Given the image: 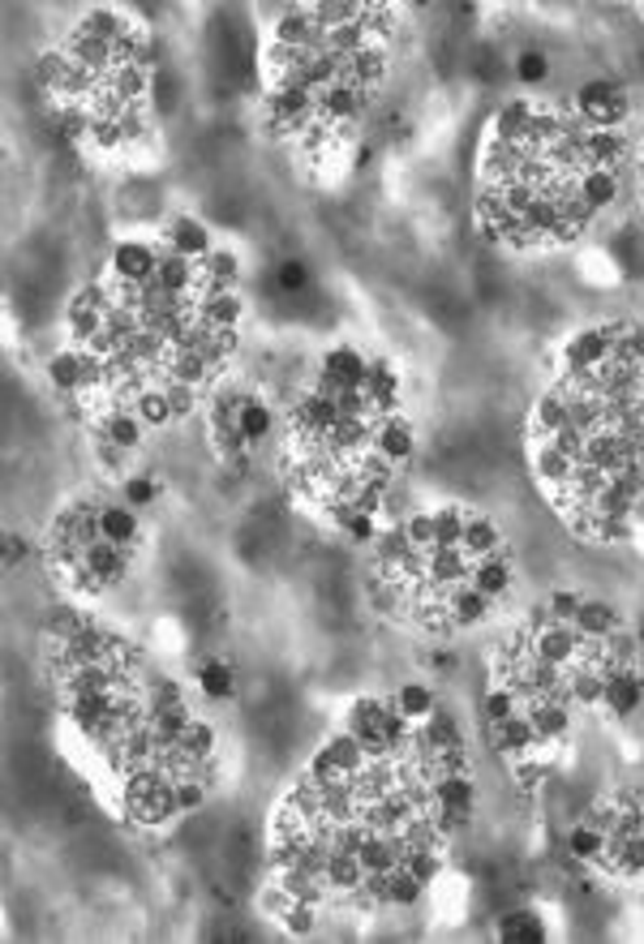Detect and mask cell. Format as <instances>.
<instances>
[{"instance_id":"cell-1","label":"cell","mask_w":644,"mask_h":944,"mask_svg":"<svg viewBox=\"0 0 644 944\" xmlns=\"http://www.w3.org/2000/svg\"><path fill=\"white\" fill-rule=\"evenodd\" d=\"M567 103H572L576 116H580L585 125H594V129H628L632 116H636L628 87H619L614 78H589Z\"/></svg>"},{"instance_id":"cell-2","label":"cell","mask_w":644,"mask_h":944,"mask_svg":"<svg viewBox=\"0 0 644 944\" xmlns=\"http://www.w3.org/2000/svg\"><path fill=\"white\" fill-rule=\"evenodd\" d=\"M159 262H163V249L159 246H147V241H116V246H112V258H108L112 284H125V288L150 284L155 271H159Z\"/></svg>"},{"instance_id":"cell-3","label":"cell","mask_w":644,"mask_h":944,"mask_svg":"<svg viewBox=\"0 0 644 944\" xmlns=\"http://www.w3.org/2000/svg\"><path fill=\"white\" fill-rule=\"evenodd\" d=\"M95 528H100V542H108V546L134 549L138 546V537H143V515H138V507H129L125 498H121V502H100Z\"/></svg>"},{"instance_id":"cell-4","label":"cell","mask_w":644,"mask_h":944,"mask_svg":"<svg viewBox=\"0 0 644 944\" xmlns=\"http://www.w3.org/2000/svg\"><path fill=\"white\" fill-rule=\"evenodd\" d=\"M163 249L185 258V262H202L211 253V228L202 224L199 215H172L168 228H163Z\"/></svg>"},{"instance_id":"cell-5","label":"cell","mask_w":644,"mask_h":944,"mask_svg":"<svg viewBox=\"0 0 644 944\" xmlns=\"http://www.w3.org/2000/svg\"><path fill=\"white\" fill-rule=\"evenodd\" d=\"M644 704V674L641 666H623V670H614L610 674V683H606V713L610 717H619V721H628V717H636Z\"/></svg>"},{"instance_id":"cell-6","label":"cell","mask_w":644,"mask_h":944,"mask_svg":"<svg viewBox=\"0 0 644 944\" xmlns=\"http://www.w3.org/2000/svg\"><path fill=\"white\" fill-rule=\"evenodd\" d=\"M237 280H241V258L233 249H211L199 262V297L237 293Z\"/></svg>"},{"instance_id":"cell-7","label":"cell","mask_w":644,"mask_h":944,"mask_svg":"<svg viewBox=\"0 0 644 944\" xmlns=\"http://www.w3.org/2000/svg\"><path fill=\"white\" fill-rule=\"evenodd\" d=\"M74 31H82V35H91V39H103V44H121V39H129L134 31H138V22L134 18H125L121 9H87L82 18H78V26Z\"/></svg>"},{"instance_id":"cell-8","label":"cell","mask_w":644,"mask_h":944,"mask_svg":"<svg viewBox=\"0 0 644 944\" xmlns=\"http://www.w3.org/2000/svg\"><path fill=\"white\" fill-rule=\"evenodd\" d=\"M194 314H199L202 327H211V331H241V318H246V300H241V293L199 297Z\"/></svg>"},{"instance_id":"cell-9","label":"cell","mask_w":644,"mask_h":944,"mask_svg":"<svg viewBox=\"0 0 644 944\" xmlns=\"http://www.w3.org/2000/svg\"><path fill=\"white\" fill-rule=\"evenodd\" d=\"M129 412H134L147 430H168V425L177 421V408L168 403V396H163V387H159V383H147L143 391H134Z\"/></svg>"},{"instance_id":"cell-10","label":"cell","mask_w":644,"mask_h":944,"mask_svg":"<svg viewBox=\"0 0 644 944\" xmlns=\"http://www.w3.org/2000/svg\"><path fill=\"white\" fill-rule=\"evenodd\" d=\"M237 430L249 439V447L267 443V439L275 434V408L262 396H246L241 399V408H237Z\"/></svg>"},{"instance_id":"cell-11","label":"cell","mask_w":644,"mask_h":944,"mask_svg":"<svg viewBox=\"0 0 644 944\" xmlns=\"http://www.w3.org/2000/svg\"><path fill=\"white\" fill-rule=\"evenodd\" d=\"M48 383L60 396H82V349H60L48 356Z\"/></svg>"},{"instance_id":"cell-12","label":"cell","mask_w":644,"mask_h":944,"mask_svg":"<svg viewBox=\"0 0 644 944\" xmlns=\"http://www.w3.org/2000/svg\"><path fill=\"white\" fill-rule=\"evenodd\" d=\"M392 700H396L399 713H404V717H413V721H426V717L439 708V692H434L430 683H421V679L399 683L396 692H392Z\"/></svg>"},{"instance_id":"cell-13","label":"cell","mask_w":644,"mask_h":944,"mask_svg":"<svg viewBox=\"0 0 644 944\" xmlns=\"http://www.w3.org/2000/svg\"><path fill=\"white\" fill-rule=\"evenodd\" d=\"M194 683H199L202 696L215 700V704H224V700L237 696V674H233V666H228V661H202L199 674H194Z\"/></svg>"},{"instance_id":"cell-14","label":"cell","mask_w":644,"mask_h":944,"mask_svg":"<svg viewBox=\"0 0 644 944\" xmlns=\"http://www.w3.org/2000/svg\"><path fill=\"white\" fill-rule=\"evenodd\" d=\"M601 845H606V838H601V829H597L589 816H580V820L567 829V854H572L576 863H589V867H597V858H601Z\"/></svg>"},{"instance_id":"cell-15","label":"cell","mask_w":644,"mask_h":944,"mask_svg":"<svg viewBox=\"0 0 644 944\" xmlns=\"http://www.w3.org/2000/svg\"><path fill=\"white\" fill-rule=\"evenodd\" d=\"M498 941L538 944V941H545V923L533 910H511V914H502V923H498Z\"/></svg>"},{"instance_id":"cell-16","label":"cell","mask_w":644,"mask_h":944,"mask_svg":"<svg viewBox=\"0 0 644 944\" xmlns=\"http://www.w3.org/2000/svg\"><path fill=\"white\" fill-rule=\"evenodd\" d=\"M511 78L524 87V91H538L550 78V56L542 48H524L516 60H511Z\"/></svg>"},{"instance_id":"cell-17","label":"cell","mask_w":644,"mask_h":944,"mask_svg":"<svg viewBox=\"0 0 644 944\" xmlns=\"http://www.w3.org/2000/svg\"><path fill=\"white\" fill-rule=\"evenodd\" d=\"M318 923H323V906H314V901H293V906L275 919V928H284L289 936H314Z\"/></svg>"},{"instance_id":"cell-18","label":"cell","mask_w":644,"mask_h":944,"mask_svg":"<svg viewBox=\"0 0 644 944\" xmlns=\"http://www.w3.org/2000/svg\"><path fill=\"white\" fill-rule=\"evenodd\" d=\"M185 687H181V679H172V674H147V683H143V704L150 708H163V704H185Z\"/></svg>"},{"instance_id":"cell-19","label":"cell","mask_w":644,"mask_h":944,"mask_svg":"<svg viewBox=\"0 0 644 944\" xmlns=\"http://www.w3.org/2000/svg\"><path fill=\"white\" fill-rule=\"evenodd\" d=\"M215 743H219L215 726H211L206 717H194V721L185 726V735L172 747H181V751H190V755H199V760H211V755H215Z\"/></svg>"},{"instance_id":"cell-20","label":"cell","mask_w":644,"mask_h":944,"mask_svg":"<svg viewBox=\"0 0 644 944\" xmlns=\"http://www.w3.org/2000/svg\"><path fill=\"white\" fill-rule=\"evenodd\" d=\"M121 498L129 502V507H138V511H147L155 507L159 498H163V486L150 477V473H129L125 481H121Z\"/></svg>"},{"instance_id":"cell-21","label":"cell","mask_w":644,"mask_h":944,"mask_svg":"<svg viewBox=\"0 0 644 944\" xmlns=\"http://www.w3.org/2000/svg\"><path fill=\"white\" fill-rule=\"evenodd\" d=\"M159 387H163V396H168V403L177 408V421L181 417H190V412H199V408H206L202 403V387H190V383H177V378H159Z\"/></svg>"},{"instance_id":"cell-22","label":"cell","mask_w":644,"mask_h":944,"mask_svg":"<svg viewBox=\"0 0 644 944\" xmlns=\"http://www.w3.org/2000/svg\"><path fill=\"white\" fill-rule=\"evenodd\" d=\"M91 451H95V464H100L103 473H116L121 481L129 477V455H134V451L116 447V443H108L100 434H91Z\"/></svg>"},{"instance_id":"cell-23","label":"cell","mask_w":644,"mask_h":944,"mask_svg":"<svg viewBox=\"0 0 644 944\" xmlns=\"http://www.w3.org/2000/svg\"><path fill=\"white\" fill-rule=\"evenodd\" d=\"M206 777H181L177 782V807H181V816H190V811H199L202 803H206Z\"/></svg>"},{"instance_id":"cell-24","label":"cell","mask_w":644,"mask_h":944,"mask_svg":"<svg viewBox=\"0 0 644 944\" xmlns=\"http://www.w3.org/2000/svg\"><path fill=\"white\" fill-rule=\"evenodd\" d=\"M275 284H280L284 293H301V288L309 284V266H305V262H297V258H289V262L275 271Z\"/></svg>"},{"instance_id":"cell-25","label":"cell","mask_w":644,"mask_h":944,"mask_svg":"<svg viewBox=\"0 0 644 944\" xmlns=\"http://www.w3.org/2000/svg\"><path fill=\"white\" fill-rule=\"evenodd\" d=\"M22 554H26V542H22V537H9V542H4V562H9V567H13Z\"/></svg>"}]
</instances>
